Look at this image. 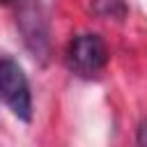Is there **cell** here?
Instances as JSON below:
<instances>
[{
    "label": "cell",
    "mask_w": 147,
    "mask_h": 147,
    "mask_svg": "<svg viewBox=\"0 0 147 147\" xmlns=\"http://www.w3.org/2000/svg\"><path fill=\"white\" fill-rule=\"evenodd\" d=\"M0 99L23 122L32 119V96L21 64L11 57H0Z\"/></svg>",
    "instance_id": "obj_1"
},
{
    "label": "cell",
    "mask_w": 147,
    "mask_h": 147,
    "mask_svg": "<svg viewBox=\"0 0 147 147\" xmlns=\"http://www.w3.org/2000/svg\"><path fill=\"white\" fill-rule=\"evenodd\" d=\"M106 62H108V48L99 34L85 32L71 39L67 51V64L74 74L83 78H94L103 71Z\"/></svg>",
    "instance_id": "obj_2"
},
{
    "label": "cell",
    "mask_w": 147,
    "mask_h": 147,
    "mask_svg": "<svg viewBox=\"0 0 147 147\" xmlns=\"http://www.w3.org/2000/svg\"><path fill=\"white\" fill-rule=\"evenodd\" d=\"M92 11L99 18H124L126 16V5L124 0H92Z\"/></svg>",
    "instance_id": "obj_3"
},
{
    "label": "cell",
    "mask_w": 147,
    "mask_h": 147,
    "mask_svg": "<svg viewBox=\"0 0 147 147\" xmlns=\"http://www.w3.org/2000/svg\"><path fill=\"white\" fill-rule=\"evenodd\" d=\"M138 142L140 145H147V122H142L140 129H138Z\"/></svg>",
    "instance_id": "obj_4"
},
{
    "label": "cell",
    "mask_w": 147,
    "mask_h": 147,
    "mask_svg": "<svg viewBox=\"0 0 147 147\" xmlns=\"http://www.w3.org/2000/svg\"><path fill=\"white\" fill-rule=\"evenodd\" d=\"M9 2H14V0H0V5H9Z\"/></svg>",
    "instance_id": "obj_5"
}]
</instances>
